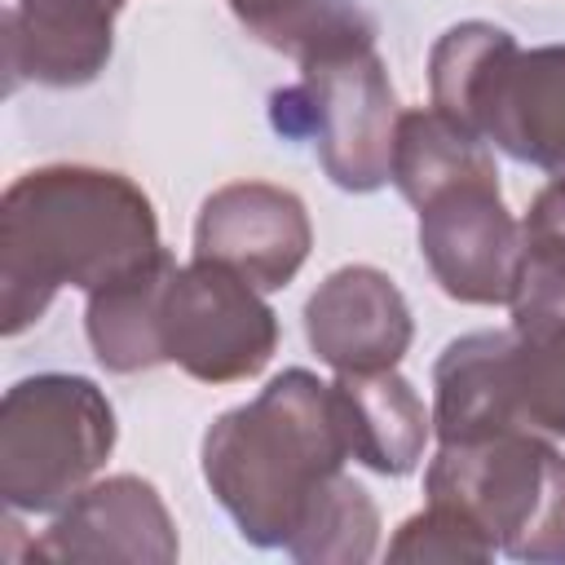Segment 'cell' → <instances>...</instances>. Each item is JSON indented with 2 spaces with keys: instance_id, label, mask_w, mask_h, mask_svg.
I'll return each instance as SVG.
<instances>
[{
  "instance_id": "obj_1",
  "label": "cell",
  "mask_w": 565,
  "mask_h": 565,
  "mask_svg": "<svg viewBox=\"0 0 565 565\" xmlns=\"http://www.w3.org/2000/svg\"><path fill=\"white\" fill-rule=\"evenodd\" d=\"M150 194L93 163H44L0 199V331L44 318L62 287L97 291L159 252Z\"/></svg>"
},
{
  "instance_id": "obj_2",
  "label": "cell",
  "mask_w": 565,
  "mask_h": 565,
  "mask_svg": "<svg viewBox=\"0 0 565 565\" xmlns=\"http://www.w3.org/2000/svg\"><path fill=\"white\" fill-rule=\"evenodd\" d=\"M199 463L252 547H287L305 508L349 463L331 384L287 366L252 402L207 424Z\"/></svg>"
},
{
  "instance_id": "obj_3",
  "label": "cell",
  "mask_w": 565,
  "mask_h": 565,
  "mask_svg": "<svg viewBox=\"0 0 565 565\" xmlns=\"http://www.w3.org/2000/svg\"><path fill=\"white\" fill-rule=\"evenodd\" d=\"M428 97L508 159L565 177V44L521 49L494 22H455L428 53Z\"/></svg>"
},
{
  "instance_id": "obj_4",
  "label": "cell",
  "mask_w": 565,
  "mask_h": 565,
  "mask_svg": "<svg viewBox=\"0 0 565 565\" xmlns=\"http://www.w3.org/2000/svg\"><path fill=\"white\" fill-rule=\"evenodd\" d=\"M424 494L468 516L494 552L530 565H565V455L552 437L490 433L437 441Z\"/></svg>"
},
{
  "instance_id": "obj_5",
  "label": "cell",
  "mask_w": 565,
  "mask_h": 565,
  "mask_svg": "<svg viewBox=\"0 0 565 565\" xmlns=\"http://www.w3.org/2000/svg\"><path fill=\"white\" fill-rule=\"evenodd\" d=\"M433 433L437 441L565 437V318L450 340L433 362Z\"/></svg>"
},
{
  "instance_id": "obj_6",
  "label": "cell",
  "mask_w": 565,
  "mask_h": 565,
  "mask_svg": "<svg viewBox=\"0 0 565 565\" xmlns=\"http://www.w3.org/2000/svg\"><path fill=\"white\" fill-rule=\"evenodd\" d=\"M119 437L106 388L88 375L40 371L0 397V499L9 512H62Z\"/></svg>"
},
{
  "instance_id": "obj_7",
  "label": "cell",
  "mask_w": 565,
  "mask_h": 565,
  "mask_svg": "<svg viewBox=\"0 0 565 565\" xmlns=\"http://www.w3.org/2000/svg\"><path fill=\"white\" fill-rule=\"evenodd\" d=\"M296 66L300 79L269 93L274 132L309 141L322 172L340 190H380L393 172V137L402 106L384 57L375 53V40L340 44Z\"/></svg>"
},
{
  "instance_id": "obj_8",
  "label": "cell",
  "mask_w": 565,
  "mask_h": 565,
  "mask_svg": "<svg viewBox=\"0 0 565 565\" xmlns=\"http://www.w3.org/2000/svg\"><path fill=\"white\" fill-rule=\"evenodd\" d=\"M163 362L199 384H238L278 353V313L247 278L216 260L177 265L159 300Z\"/></svg>"
},
{
  "instance_id": "obj_9",
  "label": "cell",
  "mask_w": 565,
  "mask_h": 565,
  "mask_svg": "<svg viewBox=\"0 0 565 565\" xmlns=\"http://www.w3.org/2000/svg\"><path fill=\"white\" fill-rule=\"evenodd\" d=\"M415 212L419 252L450 300L512 305L521 274V225L499 194V177L459 181Z\"/></svg>"
},
{
  "instance_id": "obj_10",
  "label": "cell",
  "mask_w": 565,
  "mask_h": 565,
  "mask_svg": "<svg viewBox=\"0 0 565 565\" xmlns=\"http://www.w3.org/2000/svg\"><path fill=\"white\" fill-rule=\"evenodd\" d=\"M313 225L305 199L269 181H230L212 190L194 221V256L247 278L256 291H282L309 260Z\"/></svg>"
},
{
  "instance_id": "obj_11",
  "label": "cell",
  "mask_w": 565,
  "mask_h": 565,
  "mask_svg": "<svg viewBox=\"0 0 565 565\" xmlns=\"http://www.w3.org/2000/svg\"><path fill=\"white\" fill-rule=\"evenodd\" d=\"M181 552L177 525L163 494L137 477L119 472L84 486L31 543L40 561H132V565H172Z\"/></svg>"
},
{
  "instance_id": "obj_12",
  "label": "cell",
  "mask_w": 565,
  "mask_h": 565,
  "mask_svg": "<svg viewBox=\"0 0 565 565\" xmlns=\"http://www.w3.org/2000/svg\"><path fill=\"white\" fill-rule=\"evenodd\" d=\"M305 340L335 375L388 371L406 358L415 340V318L384 269L340 265L305 300Z\"/></svg>"
},
{
  "instance_id": "obj_13",
  "label": "cell",
  "mask_w": 565,
  "mask_h": 565,
  "mask_svg": "<svg viewBox=\"0 0 565 565\" xmlns=\"http://www.w3.org/2000/svg\"><path fill=\"white\" fill-rule=\"evenodd\" d=\"M124 0H13L4 9V71L18 84L84 88L115 53Z\"/></svg>"
},
{
  "instance_id": "obj_14",
  "label": "cell",
  "mask_w": 565,
  "mask_h": 565,
  "mask_svg": "<svg viewBox=\"0 0 565 565\" xmlns=\"http://www.w3.org/2000/svg\"><path fill=\"white\" fill-rule=\"evenodd\" d=\"M335 415L349 441V459L380 472V477H406L419 468L433 415L424 411V397L411 388L406 375L388 371H340L331 380Z\"/></svg>"
},
{
  "instance_id": "obj_15",
  "label": "cell",
  "mask_w": 565,
  "mask_h": 565,
  "mask_svg": "<svg viewBox=\"0 0 565 565\" xmlns=\"http://www.w3.org/2000/svg\"><path fill=\"white\" fill-rule=\"evenodd\" d=\"M177 260L168 247H159L150 260H141L132 274L88 291L84 305V331L93 358L115 375H137L150 366H163L159 349V300L172 278Z\"/></svg>"
},
{
  "instance_id": "obj_16",
  "label": "cell",
  "mask_w": 565,
  "mask_h": 565,
  "mask_svg": "<svg viewBox=\"0 0 565 565\" xmlns=\"http://www.w3.org/2000/svg\"><path fill=\"white\" fill-rule=\"evenodd\" d=\"M477 177H499L494 154L481 137H472L468 128H459L450 115H441L433 106L402 110L388 181L397 185V194L411 207L428 203L433 194H441L459 181H477Z\"/></svg>"
},
{
  "instance_id": "obj_17",
  "label": "cell",
  "mask_w": 565,
  "mask_h": 565,
  "mask_svg": "<svg viewBox=\"0 0 565 565\" xmlns=\"http://www.w3.org/2000/svg\"><path fill=\"white\" fill-rule=\"evenodd\" d=\"M234 18L269 49L305 62L313 53L375 40V18L358 0H225Z\"/></svg>"
},
{
  "instance_id": "obj_18",
  "label": "cell",
  "mask_w": 565,
  "mask_h": 565,
  "mask_svg": "<svg viewBox=\"0 0 565 565\" xmlns=\"http://www.w3.org/2000/svg\"><path fill=\"white\" fill-rule=\"evenodd\" d=\"M375 543H380V508L371 490L349 472H335L305 508L282 552L305 565H362L375 556Z\"/></svg>"
},
{
  "instance_id": "obj_19",
  "label": "cell",
  "mask_w": 565,
  "mask_h": 565,
  "mask_svg": "<svg viewBox=\"0 0 565 565\" xmlns=\"http://www.w3.org/2000/svg\"><path fill=\"white\" fill-rule=\"evenodd\" d=\"M512 327L565 318V177H552L521 216V274Z\"/></svg>"
},
{
  "instance_id": "obj_20",
  "label": "cell",
  "mask_w": 565,
  "mask_h": 565,
  "mask_svg": "<svg viewBox=\"0 0 565 565\" xmlns=\"http://www.w3.org/2000/svg\"><path fill=\"white\" fill-rule=\"evenodd\" d=\"M494 543L455 508L424 503L388 539V561H490Z\"/></svg>"
}]
</instances>
